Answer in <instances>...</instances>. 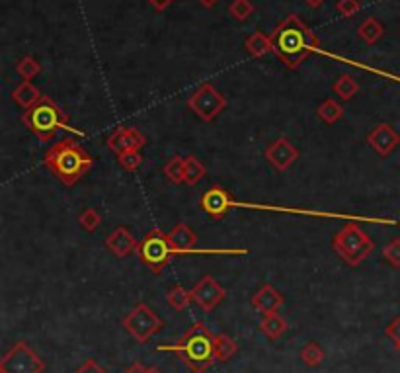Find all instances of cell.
<instances>
[{
  "label": "cell",
  "instance_id": "obj_1",
  "mask_svg": "<svg viewBox=\"0 0 400 373\" xmlns=\"http://www.w3.org/2000/svg\"><path fill=\"white\" fill-rule=\"evenodd\" d=\"M272 38V43H274V53L277 57L281 59L289 68H299L301 63L305 61L306 57H311L313 53H320V55H328V57L340 59L343 63H350L353 67H362L369 73H375L379 77L391 78L394 82H400V77L397 75H391V73H385V71H379V68L365 67L362 63H355V61H348V59L338 57V55H332L328 51L320 49V41L316 38V34L313 29L306 26L303 20L291 14L287 16L276 29L274 34L269 36Z\"/></svg>",
  "mask_w": 400,
  "mask_h": 373
},
{
  "label": "cell",
  "instance_id": "obj_2",
  "mask_svg": "<svg viewBox=\"0 0 400 373\" xmlns=\"http://www.w3.org/2000/svg\"><path fill=\"white\" fill-rule=\"evenodd\" d=\"M201 210L209 215L211 219L225 217L230 210H254V211H272V213H289V215H305L316 219H350L353 223H371V225H399L397 219L389 217H367V215H355V213H338V211H318V210H301V207H281V205H267V203H254V201H239L230 196L223 186H211L209 190L201 196Z\"/></svg>",
  "mask_w": 400,
  "mask_h": 373
},
{
  "label": "cell",
  "instance_id": "obj_3",
  "mask_svg": "<svg viewBox=\"0 0 400 373\" xmlns=\"http://www.w3.org/2000/svg\"><path fill=\"white\" fill-rule=\"evenodd\" d=\"M250 250L246 249H203V250H184L174 247L168 239V235H164L161 229H153L151 233L145 235V239L139 242L137 256L143 262L145 266L153 274H162L164 268L170 264L172 258L184 256V254H198V256H246Z\"/></svg>",
  "mask_w": 400,
  "mask_h": 373
},
{
  "label": "cell",
  "instance_id": "obj_4",
  "mask_svg": "<svg viewBox=\"0 0 400 373\" xmlns=\"http://www.w3.org/2000/svg\"><path fill=\"white\" fill-rule=\"evenodd\" d=\"M43 164L61 182L71 188L90 173V168L94 166V159L82 145L65 137L43 154Z\"/></svg>",
  "mask_w": 400,
  "mask_h": 373
},
{
  "label": "cell",
  "instance_id": "obj_5",
  "mask_svg": "<svg viewBox=\"0 0 400 373\" xmlns=\"http://www.w3.org/2000/svg\"><path fill=\"white\" fill-rule=\"evenodd\" d=\"M168 350L178 356L182 364L190 367L193 373L207 372L217 362L215 335H211V330L203 323L191 325Z\"/></svg>",
  "mask_w": 400,
  "mask_h": 373
},
{
  "label": "cell",
  "instance_id": "obj_6",
  "mask_svg": "<svg viewBox=\"0 0 400 373\" xmlns=\"http://www.w3.org/2000/svg\"><path fill=\"white\" fill-rule=\"evenodd\" d=\"M24 125L28 127L31 133L38 137L41 143L51 141L59 131H68L75 135H84V131H80L77 127L68 125L67 115L63 114V110L59 108V104L49 98V96H41L38 104L34 108L26 110V114L22 117Z\"/></svg>",
  "mask_w": 400,
  "mask_h": 373
},
{
  "label": "cell",
  "instance_id": "obj_7",
  "mask_svg": "<svg viewBox=\"0 0 400 373\" xmlns=\"http://www.w3.org/2000/svg\"><path fill=\"white\" fill-rule=\"evenodd\" d=\"M332 249L350 268H355L363 260L371 256V252L375 250V242L357 223L352 221V223L343 225L340 233L334 235Z\"/></svg>",
  "mask_w": 400,
  "mask_h": 373
},
{
  "label": "cell",
  "instance_id": "obj_8",
  "mask_svg": "<svg viewBox=\"0 0 400 373\" xmlns=\"http://www.w3.org/2000/svg\"><path fill=\"white\" fill-rule=\"evenodd\" d=\"M162 326H164V321L147 303H139L124 319L125 330L133 336L135 340H139L141 344L149 342L156 332H161Z\"/></svg>",
  "mask_w": 400,
  "mask_h": 373
},
{
  "label": "cell",
  "instance_id": "obj_9",
  "mask_svg": "<svg viewBox=\"0 0 400 373\" xmlns=\"http://www.w3.org/2000/svg\"><path fill=\"white\" fill-rule=\"evenodd\" d=\"M188 108L200 117L201 122H215V117L227 108V98L217 88L205 82L188 98Z\"/></svg>",
  "mask_w": 400,
  "mask_h": 373
},
{
  "label": "cell",
  "instance_id": "obj_10",
  "mask_svg": "<svg viewBox=\"0 0 400 373\" xmlns=\"http://www.w3.org/2000/svg\"><path fill=\"white\" fill-rule=\"evenodd\" d=\"M2 373H43L45 362L26 342H16L0 360Z\"/></svg>",
  "mask_w": 400,
  "mask_h": 373
},
{
  "label": "cell",
  "instance_id": "obj_11",
  "mask_svg": "<svg viewBox=\"0 0 400 373\" xmlns=\"http://www.w3.org/2000/svg\"><path fill=\"white\" fill-rule=\"evenodd\" d=\"M191 301L198 303L203 313H211L215 307H219L225 297H227V289L221 286L213 276H203V278L190 289Z\"/></svg>",
  "mask_w": 400,
  "mask_h": 373
},
{
  "label": "cell",
  "instance_id": "obj_12",
  "mask_svg": "<svg viewBox=\"0 0 400 373\" xmlns=\"http://www.w3.org/2000/svg\"><path fill=\"white\" fill-rule=\"evenodd\" d=\"M264 154H266L267 163L272 164L277 173H286V170H289L297 163L299 149L287 137H279L269 147H266V153Z\"/></svg>",
  "mask_w": 400,
  "mask_h": 373
},
{
  "label": "cell",
  "instance_id": "obj_13",
  "mask_svg": "<svg viewBox=\"0 0 400 373\" xmlns=\"http://www.w3.org/2000/svg\"><path fill=\"white\" fill-rule=\"evenodd\" d=\"M108 149L114 151L115 154H121L125 151H141L147 145V137L141 131H137L135 127H117L114 133L108 137Z\"/></svg>",
  "mask_w": 400,
  "mask_h": 373
},
{
  "label": "cell",
  "instance_id": "obj_14",
  "mask_svg": "<svg viewBox=\"0 0 400 373\" xmlns=\"http://www.w3.org/2000/svg\"><path fill=\"white\" fill-rule=\"evenodd\" d=\"M367 145L379 156H389L400 145V135L391 124H379L367 133Z\"/></svg>",
  "mask_w": 400,
  "mask_h": 373
},
{
  "label": "cell",
  "instance_id": "obj_15",
  "mask_svg": "<svg viewBox=\"0 0 400 373\" xmlns=\"http://www.w3.org/2000/svg\"><path fill=\"white\" fill-rule=\"evenodd\" d=\"M105 249L110 250L112 254H115L117 258H127L131 254H137L139 240L135 239L133 233L127 229V227H117V229H114L108 235Z\"/></svg>",
  "mask_w": 400,
  "mask_h": 373
},
{
  "label": "cell",
  "instance_id": "obj_16",
  "mask_svg": "<svg viewBox=\"0 0 400 373\" xmlns=\"http://www.w3.org/2000/svg\"><path fill=\"white\" fill-rule=\"evenodd\" d=\"M250 303H252V307H254L256 311H260L262 315H269V313H277V311L281 309V305L286 303V299H283V295H281L272 284H266V286H262L256 293H254Z\"/></svg>",
  "mask_w": 400,
  "mask_h": 373
},
{
  "label": "cell",
  "instance_id": "obj_17",
  "mask_svg": "<svg viewBox=\"0 0 400 373\" xmlns=\"http://www.w3.org/2000/svg\"><path fill=\"white\" fill-rule=\"evenodd\" d=\"M41 96L43 94L39 92V88L36 85H31V80H24V82H20L18 87L12 90V100L20 108H24V110L34 108L41 100Z\"/></svg>",
  "mask_w": 400,
  "mask_h": 373
},
{
  "label": "cell",
  "instance_id": "obj_18",
  "mask_svg": "<svg viewBox=\"0 0 400 373\" xmlns=\"http://www.w3.org/2000/svg\"><path fill=\"white\" fill-rule=\"evenodd\" d=\"M168 239L174 247H178V249L184 250H190L193 249L195 244H198V233L191 229L190 225H186V223H178L174 229L168 233Z\"/></svg>",
  "mask_w": 400,
  "mask_h": 373
},
{
  "label": "cell",
  "instance_id": "obj_19",
  "mask_svg": "<svg viewBox=\"0 0 400 373\" xmlns=\"http://www.w3.org/2000/svg\"><path fill=\"white\" fill-rule=\"evenodd\" d=\"M260 328H262V332H264L269 340H277V338H281V336L286 335L289 325H287V321L281 315L269 313V315H264L262 323H260Z\"/></svg>",
  "mask_w": 400,
  "mask_h": 373
},
{
  "label": "cell",
  "instance_id": "obj_20",
  "mask_svg": "<svg viewBox=\"0 0 400 373\" xmlns=\"http://www.w3.org/2000/svg\"><path fill=\"white\" fill-rule=\"evenodd\" d=\"M244 47H246V51L252 57L260 59L274 51V43H272V38H269V36L262 34V31H254V34L246 39Z\"/></svg>",
  "mask_w": 400,
  "mask_h": 373
},
{
  "label": "cell",
  "instance_id": "obj_21",
  "mask_svg": "<svg viewBox=\"0 0 400 373\" xmlns=\"http://www.w3.org/2000/svg\"><path fill=\"white\" fill-rule=\"evenodd\" d=\"M385 36V26H383L381 22L377 18H365L362 22V26L357 28V38L363 39L367 45H373V43H377L379 39Z\"/></svg>",
  "mask_w": 400,
  "mask_h": 373
},
{
  "label": "cell",
  "instance_id": "obj_22",
  "mask_svg": "<svg viewBox=\"0 0 400 373\" xmlns=\"http://www.w3.org/2000/svg\"><path fill=\"white\" fill-rule=\"evenodd\" d=\"M316 117L326 125L338 124L343 117V105L332 100V98H328V100H324L323 104L316 108Z\"/></svg>",
  "mask_w": 400,
  "mask_h": 373
},
{
  "label": "cell",
  "instance_id": "obj_23",
  "mask_svg": "<svg viewBox=\"0 0 400 373\" xmlns=\"http://www.w3.org/2000/svg\"><path fill=\"white\" fill-rule=\"evenodd\" d=\"M334 94L338 96L342 102H350L355 98V94L360 92V82L352 77V75H342L332 85Z\"/></svg>",
  "mask_w": 400,
  "mask_h": 373
},
{
  "label": "cell",
  "instance_id": "obj_24",
  "mask_svg": "<svg viewBox=\"0 0 400 373\" xmlns=\"http://www.w3.org/2000/svg\"><path fill=\"white\" fill-rule=\"evenodd\" d=\"M162 173L166 176V180L172 184H186V159L182 156H172L168 163L164 164Z\"/></svg>",
  "mask_w": 400,
  "mask_h": 373
},
{
  "label": "cell",
  "instance_id": "obj_25",
  "mask_svg": "<svg viewBox=\"0 0 400 373\" xmlns=\"http://www.w3.org/2000/svg\"><path fill=\"white\" fill-rule=\"evenodd\" d=\"M215 352H217V362H229L232 356L239 352L237 342L227 335L215 336Z\"/></svg>",
  "mask_w": 400,
  "mask_h": 373
},
{
  "label": "cell",
  "instance_id": "obj_26",
  "mask_svg": "<svg viewBox=\"0 0 400 373\" xmlns=\"http://www.w3.org/2000/svg\"><path fill=\"white\" fill-rule=\"evenodd\" d=\"M205 166L198 161V156L195 154H188V159H186V184L188 186H195V184L200 182L205 178Z\"/></svg>",
  "mask_w": 400,
  "mask_h": 373
},
{
  "label": "cell",
  "instance_id": "obj_27",
  "mask_svg": "<svg viewBox=\"0 0 400 373\" xmlns=\"http://www.w3.org/2000/svg\"><path fill=\"white\" fill-rule=\"evenodd\" d=\"M16 73L24 80H31V78H36L41 73V63L36 57H31V55H24L16 63Z\"/></svg>",
  "mask_w": 400,
  "mask_h": 373
},
{
  "label": "cell",
  "instance_id": "obj_28",
  "mask_svg": "<svg viewBox=\"0 0 400 373\" xmlns=\"http://www.w3.org/2000/svg\"><path fill=\"white\" fill-rule=\"evenodd\" d=\"M299 358L303 360V364H305L306 367H318L324 360V350L320 348V344L309 342V344L303 346V350L299 352Z\"/></svg>",
  "mask_w": 400,
  "mask_h": 373
},
{
  "label": "cell",
  "instance_id": "obj_29",
  "mask_svg": "<svg viewBox=\"0 0 400 373\" xmlns=\"http://www.w3.org/2000/svg\"><path fill=\"white\" fill-rule=\"evenodd\" d=\"M166 301H168V305H170L174 311H186L188 305L191 303V295L190 291H186L182 286H174L170 291H168Z\"/></svg>",
  "mask_w": 400,
  "mask_h": 373
},
{
  "label": "cell",
  "instance_id": "obj_30",
  "mask_svg": "<svg viewBox=\"0 0 400 373\" xmlns=\"http://www.w3.org/2000/svg\"><path fill=\"white\" fill-rule=\"evenodd\" d=\"M78 225L84 231H88V233H94L96 229H100V225H102L100 211L92 210V207H86V210L80 213V217H78Z\"/></svg>",
  "mask_w": 400,
  "mask_h": 373
},
{
  "label": "cell",
  "instance_id": "obj_31",
  "mask_svg": "<svg viewBox=\"0 0 400 373\" xmlns=\"http://www.w3.org/2000/svg\"><path fill=\"white\" fill-rule=\"evenodd\" d=\"M117 164L127 173H133L143 164V154L141 151H125V153L117 154Z\"/></svg>",
  "mask_w": 400,
  "mask_h": 373
},
{
  "label": "cell",
  "instance_id": "obj_32",
  "mask_svg": "<svg viewBox=\"0 0 400 373\" xmlns=\"http://www.w3.org/2000/svg\"><path fill=\"white\" fill-rule=\"evenodd\" d=\"M229 14L235 20L244 22V20H248L254 14V4L250 0H235V2H230Z\"/></svg>",
  "mask_w": 400,
  "mask_h": 373
},
{
  "label": "cell",
  "instance_id": "obj_33",
  "mask_svg": "<svg viewBox=\"0 0 400 373\" xmlns=\"http://www.w3.org/2000/svg\"><path fill=\"white\" fill-rule=\"evenodd\" d=\"M383 258L385 262H389L392 268H400V239H392L383 249Z\"/></svg>",
  "mask_w": 400,
  "mask_h": 373
},
{
  "label": "cell",
  "instance_id": "obj_34",
  "mask_svg": "<svg viewBox=\"0 0 400 373\" xmlns=\"http://www.w3.org/2000/svg\"><path fill=\"white\" fill-rule=\"evenodd\" d=\"M336 10H338V14H342L343 18H352L353 14H357L362 10V2L360 0H338Z\"/></svg>",
  "mask_w": 400,
  "mask_h": 373
},
{
  "label": "cell",
  "instance_id": "obj_35",
  "mask_svg": "<svg viewBox=\"0 0 400 373\" xmlns=\"http://www.w3.org/2000/svg\"><path fill=\"white\" fill-rule=\"evenodd\" d=\"M385 335H387V338H391L394 348L400 350V315L392 321L391 325L385 328Z\"/></svg>",
  "mask_w": 400,
  "mask_h": 373
},
{
  "label": "cell",
  "instance_id": "obj_36",
  "mask_svg": "<svg viewBox=\"0 0 400 373\" xmlns=\"http://www.w3.org/2000/svg\"><path fill=\"white\" fill-rule=\"evenodd\" d=\"M75 373H108L100 364H96L94 360H86L84 364L78 367Z\"/></svg>",
  "mask_w": 400,
  "mask_h": 373
},
{
  "label": "cell",
  "instance_id": "obj_37",
  "mask_svg": "<svg viewBox=\"0 0 400 373\" xmlns=\"http://www.w3.org/2000/svg\"><path fill=\"white\" fill-rule=\"evenodd\" d=\"M147 2H149L156 12H162V10H166L172 4V0H147Z\"/></svg>",
  "mask_w": 400,
  "mask_h": 373
},
{
  "label": "cell",
  "instance_id": "obj_38",
  "mask_svg": "<svg viewBox=\"0 0 400 373\" xmlns=\"http://www.w3.org/2000/svg\"><path fill=\"white\" fill-rule=\"evenodd\" d=\"M125 373H149V367H145L143 364L135 362V364H131L127 370H125Z\"/></svg>",
  "mask_w": 400,
  "mask_h": 373
},
{
  "label": "cell",
  "instance_id": "obj_39",
  "mask_svg": "<svg viewBox=\"0 0 400 373\" xmlns=\"http://www.w3.org/2000/svg\"><path fill=\"white\" fill-rule=\"evenodd\" d=\"M217 2H219V0H200V4L203 6V8H213Z\"/></svg>",
  "mask_w": 400,
  "mask_h": 373
},
{
  "label": "cell",
  "instance_id": "obj_40",
  "mask_svg": "<svg viewBox=\"0 0 400 373\" xmlns=\"http://www.w3.org/2000/svg\"><path fill=\"white\" fill-rule=\"evenodd\" d=\"M305 2L311 8H318V6H323L324 4V0H305Z\"/></svg>",
  "mask_w": 400,
  "mask_h": 373
},
{
  "label": "cell",
  "instance_id": "obj_41",
  "mask_svg": "<svg viewBox=\"0 0 400 373\" xmlns=\"http://www.w3.org/2000/svg\"><path fill=\"white\" fill-rule=\"evenodd\" d=\"M149 373H162L161 370H156V367H149Z\"/></svg>",
  "mask_w": 400,
  "mask_h": 373
},
{
  "label": "cell",
  "instance_id": "obj_42",
  "mask_svg": "<svg viewBox=\"0 0 400 373\" xmlns=\"http://www.w3.org/2000/svg\"><path fill=\"white\" fill-rule=\"evenodd\" d=\"M0 373H2V372H0Z\"/></svg>",
  "mask_w": 400,
  "mask_h": 373
}]
</instances>
